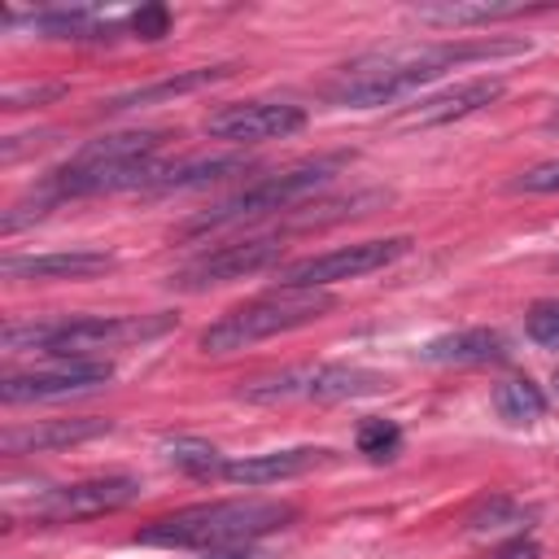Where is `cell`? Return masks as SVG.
Returning a JSON list of instances; mask_svg holds the SVG:
<instances>
[{"label": "cell", "mask_w": 559, "mask_h": 559, "mask_svg": "<svg viewBox=\"0 0 559 559\" xmlns=\"http://www.w3.org/2000/svg\"><path fill=\"white\" fill-rule=\"evenodd\" d=\"M520 52H528V39H450V44L380 48V52L354 57L328 87V100L349 109H376L411 96L415 87L432 83L437 74L463 61H493V57H520Z\"/></svg>", "instance_id": "cell-1"}, {"label": "cell", "mask_w": 559, "mask_h": 559, "mask_svg": "<svg viewBox=\"0 0 559 559\" xmlns=\"http://www.w3.org/2000/svg\"><path fill=\"white\" fill-rule=\"evenodd\" d=\"M293 520H297L293 502H262V498L197 502L162 520H148L135 533V542L162 550H227V546H249L253 537H266L275 528H288Z\"/></svg>", "instance_id": "cell-2"}, {"label": "cell", "mask_w": 559, "mask_h": 559, "mask_svg": "<svg viewBox=\"0 0 559 559\" xmlns=\"http://www.w3.org/2000/svg\"><path fill=\"white\" fill-rule=\"evenodd\" d=\"M170 319H144V314H66V319H39V323H9L4 349H39L52 358H92L96 349H118L131 341H148L166 332Z\"/></svg>", "instance_id": "cell-3"}, {"label": "cell", "mask_w": 559, "mask_h": 559, "mask_svg": "<svg viewBox=\"0 0 559 559\" xmlns=\"http://www.w3.org/2000/svg\"><path fill=\"white\" fill-rule=\"evenodd\" d=\"M341 166H345V153H332V157H314V162H301V166L262 175V179L245 183L240 192H231L227 201L210 205L205 214L188 218V223L179 227V236H201V231H218V227H231V223H249V218H262V214H275V210H293V205H301L306 197H314Z\"/></svg>", "instance_id": "cell-4"}, {"label": "cell", "mask_w": 559, "mask_h": 559, "mask_svg": "<svg viewBox=\"0 0 559 559\" xmlns=\"http://www.w3.org/2000/svg\"><path fill=\"white\" fill-rule=\"evenodd\" d=\"M332 306H336V297L323 293V288H275V293H266L258 301H245L231 314L214 319L201 332V349L205 354H231V349H245L253 341L306 328V323L323 319Z\"/></svg>", "instance_id": "cell-5"}, {"label": "cell", "mask_w": 559, "mask_h": 559, "mask_svg": "<svg viewBox=\"0 0 559 559\" xmlns=\"http://www.w3.org/2000/svg\"><path fill=\"white\" fill-rule=\"evenodd\" d=\"M380 389H384V376L367 367L306 362V367H284V371L245 380L240 397L253 406H280V402H349V397H371Z\"/></svg>", "instance_id": "cell-6"}, {"label": "cell", "mask_w": 559, "mask_h": 559, "mask_svg": "<svg viewBox=\"0 0 559 559\" xmlns=\"http://www.w3.org/2000/svg\"><path fill=\"white\" fill-rule=\"evenodd\" d=\"M402 253H411V236H384V240H358V245H341L328 253H310L297 262L280 266V288H328L341 280H358L367 271H380L389 262H397Z\"/></svg>", "instance_id": "cell-7"}, {"label": "cell", "mask_w": 559, "mask_h": 559, "mask_svg": "<svg viewBox=\"0 0 559 559\" xmlns=\"http://www.w3.org/2000/svg\"><path fill=\"white\" fill-rule=\"evenodd\" d=\"M114 376L109 362L100 358H52L48 367H31V371H9L0 380V402L17 406V402H52V397H74V393H92Z\"/></svg>", "instance_id": "cell-8"}, {"label": "cell", "mask_w": 559, "mask_h": 559, "mask_svg": "<svg viewBox=\"0 0 559 559\" xmlns=\"http://www.w3.org/2000/svg\"><path fill=\"white\" fill-rule=\"evenodd\" d=\"M135 498H140V480L135 476H92V480H74V485L39 493L31 502V515L66 524V520H92V515L122 511Z\"/></svg>", "instance_id": "cell-9"}, {"label": "cell", "mask_w": 559, "mask_h": 559, "mask_svg": "<svg viewBox=\"0 0 559 559\" xmlns=\"http://www.w3.org/2000/svg\"><path fill=\"white\" fill-rule=\"evenodd\" d=\"M306 127V109L293 100H236L205 118V131L227 144H262L284 140Z\"/></svg>", "instance_id": "cell-10"}, {"label": "cell", "mask_w": 559, "mask_h": 559, "mask_svg": "<svg viewBox=\"0 0 559 559\" xmlns=\"http://www.w3.org/2000/svg\"><path fill=\"white\" fill-rule=\"evenodd\" d=\"M284 253V240L280 236H249V240H236V245H223L197 262H188L179 275H170L175 288L183 293H201L210 284H231V280H245V275H258L266 266H275Z\"/></svg>", "instance_id": "cell-11"}, {"label": "cell", "mask_w": 559, "mask_h": 559, "mask_svg": "<svg viewBox=\"0 0 559 559\" xmlns=\"http://www.w3.org/2000/svg\"><path fill=\"white\" fill-rule=\"evenodd\" d=\"M332 459L336 454L323 450V445H293V450H271V454H245V459L223 463V480L258 489V485H275V480H293V476H306L314 467H328Z\"/></svg>", "instance_id": "cell-12"}, {"label": "cell", "mask_w": 559, "mask_h": 559, "mask_svg": "<svg viewBox=\"0 0 559 559\" xmlns=\"http://www.w3.org/2000/svg\"><path fill=\"white\" fill-rule=\"evenodd\" d=\"M502 92H507L502 79H463V83H454V87H445V92L419 100V105L402 118V127H441V122H459V118H467V114L489 109Z\"/></svg>", "instance_id": "cell-13"}, {"label": "cell", "mask_w": 559, "mask_h": 559, "mask_svg": "<svg viewBox=\"0 0 559 559\" xmlns=\"http://www.w3.org/2000/svg\"><path fill=\"white\" fill-rule=\"evenodd\" d=\"M114 428V419L100 415H74V419H39L26 428H9L0 437L4 454H44V450H61V445H79L92 437H105Z\"/></svg>", "instance_id": "cell-14"}, {"label": "cell", "mask_w": 559, "mask_h": 559, "mask_svg": "<svg viewBox=\"0 0 559 559\" xmlns=\"http://www.w3.org/2000/svg\"><path fill=\"white\" fill-rule=\"evenodd\" d=\"M114 258L96 249H61V253H26V258H4L0 275L4 280H87L109 271Z\"/></svg>", "instance_id": "cell-15"}, {"label": "cell", "mask_w": 559, "mask_h": 559, "mask_svg": "<svg viewBox=\"0 0 559 559\" xmlns=\"http://www.w3.org/2000/svg\"><path fill=\"white\" fill-rule=\"evenodd\" d=\"M231 66H205V70H183V74H170V79H157V83H144V87H127L109 100H100L105 114H122V109H140V105H157V100H170V96H188V92H201L218 79H227Z\"/></svg>", "instance_id": "cell-16"}, {"label": "cell", "mask_w": 559, "mask_h": 559, "mask_svg": "<svg viewBox=\"0 0 559 559\" xmlns=\"http://www.w3.org/2000/svg\"><path fill=\"white\" fill-rule=\"evenodd\" d=\"M419 358L424 362H498L507 358V336L493 328H467V332H450L419 345Z\"/></svg>", "instance_id": "cell-17"}, {"label": "cell", "mask_w": 559, "mask_h": 559, "mask_svg": "<svg viewBox=\"0 0 559 559\" xmlns=\"http://www.w3.org/2000/svg\"><path fill=\"white\" fill-rule=\"evenodd\" d=\"M249 162L245 157H188V162H170L162 166L153 192H188V188H210L218 179H231V175H245Z\"/></svg>", "instance_id": "cell-18"}, {"label": "cell", "mask_w": 559, "mask_h": 559, "mask_svg": "<svg viewBox=\"0 0 559 559\" xmlns=\"http://www.w3.org/2000/svg\"><path fill=\"white\" fill-rule=\"evenodd\" d=\"M520 13H537V4H493V0H480V4H463V0H441V4H419L415 17L419 22H432V26H485V22H507V17H520Z\"/></svg>", "instance_id": "cell-19"}, {"label": "cell", "mask_w": 559, "mask_h": 559, "mask_svg": "<svg viewBox=\"0 0 559 559\" xmlns=\"http://www.w3.org/2000/svg\"><path fill=\"white\" fill-rule=\"evenodd\" d=\"M162 131H114V135H96L87 140L74 162H135V157H157L162 148Z\"/></svg>", "instance_id": "cell-20"}, {"label": "cell", "mask_w": 559, "mask_h": 559, "mask_svg": "<svg viewBox=\"0 0 559 559\" xmlns=\"http://www.w3.org/2000/svg\"><path fill=\"white\" fill-rule=\"evenodd\" d=\"M493 411L507 424H533V419H542L546 397H542V389L533 380H502L493 389Z\"/></svg>", "instance_id": "cell-21"}, {"label": "cell", "mask_w": 559, "mask_h": 559, "mask_svg": "<svg viewBox=\"0 0 559 559\" xmlns=\"http://www.w3.org/2000/svg\"><path fill=\"white\" fill-rule=\"evenodd\" d=\"M166 463H175L188 476H223L218 450L210 441H201V437H175V441H166Z\"/></svg>", "instance_id": "cell-22"}, {"label": "cell", "mask_w": 559, "mask_h": 559, "mask_svg": "<svg viewBox=\"0 0 559 559\" xmlns=\"http://www.w3.org/2000/svg\"><path fill=\"white\" fill-rule=\"evenodd\" d=\"M354 445H358V454H367L371 463H389V459L402 450V428H397L393 419H362Z\"/></svg>", "instance_id": "cell-23"}, {"label": "cell", "mask_w": 559, "mask_h": 559, "mask_svg": "<svg viewBox=\"0 0 559 559\" xmlns=\"http://www.w3.org/2000/svg\"><path fill=\"white\" fill-rule=\"evenodd\" d=\"M524 332L546 345V349H559V301L546 297V301H533L528 314H524Z\"/></svg>", "instance_id": "cell-24"}, {"label": "cell", "mask_w": 559, "mask_h": 559, "mask_svg": "<svg viewBox=\"0 0 559 559\" xmlns=\"http://www.w3.org/2000/svg\"><path fill=\"white\" fill-rule=\"evenodd\" d=\"M528 511H520L515 502H507V498H493V502H485L467 524L476 528V533H485V528H507V524H520Z\"/></svg>", "instance_id": "cell-25"}, {"label": "cell", "mask_w": 559, "mask_h": 559, "mask_svg": "<svg viewBox=\"0 0 559 559\" xmlns=\"http://www.w3.org/2000/svg\"><path fill=\"white\" fill-rule=\"evenodd\" d=\"M131 31H135V39H162V35H170V9L166 4H140L131 13Z\"/></svg>", "instance_id": "cell-26"}, {"label": "cell", "mask_w": 559, "mask_h": 559, "mask_svg": "<svg viewBox=\"0 0 559 559\" xmlns=\"http://www.w3.org/2000/svg\"><path fill=\"white\" fill-rule=\"evenodd\" d=\"M511 188H515V192H559V157L528 166Z\"/></svg>", "instance_id": "cell-27"}, {"label": "cell", "mask_w": 559, "mask_h": 559, "mask_svg": "<svg viewBox=\"0 0 559 559\" xmlns=\"http://www.w3.org/2000/svg\"><path fill=\"white\" fill-rule=\"evenodd\" d=\"M57 96H66V87H61V83H35V87H9L0 105H4V109H26V105L57 100Z\"/></svg>", "instance_id": "cell-28"}, {"label": "cell", "mask_w": 559, "mask_h": 559, "mask_svg": "<svg viewBox=\"0 0 559 559\" xmlns=\"http://www.w3.org/2000/svg\"><path fill=\"white\" fill-rule=\"evenodd\" d=\"M493 559H537V546H533V542H511V546H502Z\"/></svg>", "instance_id": "cell-29"}, {"label": "cell", "mask_w": 559, "mask_h": 559, "mask_svg": "<svg viewBox=\"0 0 559 559\" xmlns=\"http://www.w3.org/2000/svg\"><path fill=\"white\" fill-rule=\"evenodd\" d=\"M205 559H266V555H258L249 546H227V550H210Z\"/></svg>", "instance_id": "cell-30"}, {"label": "cell", "mask_w": 559, "mask_h": 559, "mask_svg": "<svg viewBox=\"0 0 559 559\" xmlns=\"http://www.w3.org/2000/svg\"><path fill=\"white\" fill-rule=\"evenodd\" d=\"M550 384H555V397H559V371H555V376H550Z\"/></svg>", "instance_id": "cell-31"}, {"label": "cell", "mask_w": 559, "mask_h": 559, "mask_svg": "<svg viewBox=\"0 0 559 559\" xmlns=\"http://www.w3.org/2000/svg\"><path fill=\"white\" fill-rule=\"evenodd\" d=\"M555 122H559V114H555Z\"/></svg>", "instance_id": "cell-32"}]
</instances>
